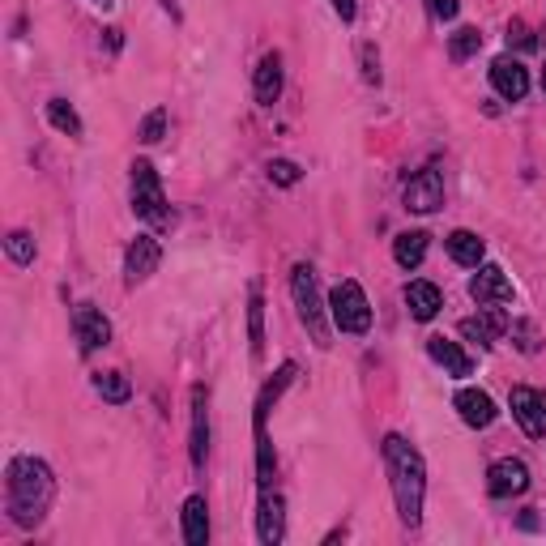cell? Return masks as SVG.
Returning a JSON list of instances; mask_svg holds the SVG:
<instances>
[{"mask_svg":"<svg viewBox=\"0 0 546 546\" xmlns=\"http://www.w3.org/2000/svg\"><path fill=\"white\" fill-rule=\"evenodd\" d=\"M5 487H9V517L22 529H35L56 500V478L39 457H13Z\"/></svg>","mask_w":546,"mask_h":546,"instance_id":"cell-1","label":"cell"},{"mask_svg":"<svg viewBox=\"0 0 546 546\" xmlns=\"http://www.w3.org/2000/svg\"><path fill=\"white\" fill-rule=\"evenodd\" d=\"M384 465H389V483L397 500L401 525H419L423 521V495H427V465L423 453L401 436H384Z\"/></svg>","mask_w":546,"mask_h":546,"instance_id":"cell-2","label":"cell"},{"mask_svg":"<svg viewBox=\"0 0 546 546\" xmlns=\"http://www.w3.org/2000/svg\"><path fill=\"white\" fill-rule=\"evenodd\" d=\"M291 295H295V308H299V320H303V329L312 333V342L325 350L333 346V329H329V308H325V299H320V282H316V269L308 261H299L291 269Z\"/></svg>","mask_w":546,"mask_h":546,"instance_id":"cell-3","label":"cell"},{"mask_svg":"<svg viewBox=\"0 0 546 546\" xmlns=\"http://www.w3.org/2000/svg\"><path fill=\"white\" fill-rule=\"evenodd\" d=\"M133 214L146 218L150 227H175V214L167 210L163 180H158L150 158H137L133 163Z\"/></svg>","mask_w":546,"mask_h":546,"instance_id":"cell-4","label":"cell"},{"mask_svg":"<svg viewBox=\"0 0 546 546\" xmlns=\"http://www.w3.org/2000/svg\"><path fill=\"white\" fill-rule=\"evenodd\" d=\"M329 316H333V325L350 337H363L372 329V303H367L363 286L355 278H342L329 291Z\"/></svg>","mask_w":546,"mask_h":546,"instance_id":"cell-5","label":"cell"},{"mask_svg":"<svg viewBox=\"0 0 546 546\" xmlns=\"http://www.w3.org/2000/svg\"><path fill=\"white\" fill-rule=\"evenodd\" d=\"M440 205H444V175H440V167H423L419 175H410L406 210L410 214H436Z\"/></svg>","mask_w":546,"mask_h":546,"instance_id":"cell-6","label":"cell"},{"mask_svg":"<svg viewBox=\"0 0 546 546\" xmlns=\"http://www.w3.org/2000/svg\"><path fill=\"white\" fill-rule=\"evenodd\" d=\"M508 406H512V419L521 423V431L529 440H546V397L538 389H512L508 397Z\"/></svg>","mask_w":546,"mask_h":546,"instance_id":"cell-7","label":"cell"},{"mask_svg":"<svg viewBox=\"0 0 546 546\" xmlns=\"http://www.w3.org/2000/svg\"><path fill=\"white\" fill-rule=\"evenodd\" d=\"M470 295L483 308H504V303H512V282L500 265H478V273L470 278Z\"/></svg>","mask_w":546,"mask_h":546,"instance_id":"cell-8","label":"cell"},{"mask_svg":"<svg viewBox=\"0 0 546 546\" xmlns=\"http://www.w3.org/2000/svg\"><path fill=\"white\" fill-rule=\"evenodd\" d=\"M158 261H163V248H158L154 235H137L133 244H128L124 252V282L128 286H141L150 278V273L158 269Z\"/></svg>","mask_w":546,"mask_h":546,"instance_id":"cell-9","label":"cell"},{"mask_svg":"<svg viewBox=\"0 0 546 546\" xmlns=\"http://www.w3.org/2000/svg\"><path fill=\"white\" fill-rule=\"evenodd\" d=\"M487 491L495 495V500H512V495H525V491H529V470H525V461H517V457L495 461L491 470H487Z\"/></svg>","mask_w":546,"mask_h":546,"instance_id":"cell-10","label":"cell"},{"mask_svg":"<svg viewBox=\"0 0 546 546\" xmlns=\"http://www.w3.org/2000/svg\"><path fill=\"white\" fill-rule=\"evenodd\" d=\"M188 457L197 470H205V457H210V393L205 384L192 389V444H188Z\"/></svg>","mask_w":546,"mask_h":546,"instance_id":"cell-11","label":"cell"},{"mask_svg":"<svg viewBox=\"0 0 546 546\" xmlns=\"http://www.w3.org/2000/svg\"><path fill=\"white\" fill-rule=\"evenodd\" d=\"M73 333H77V342H82V355H90V350H99V346L111 342V320L94 308V303H77Z\"/></svg>","mask_w":546,"mask_h":546,"instance_id":"cell-12","label":"cell"},{"mask_svg":"<svg viewBox=\"0 0 546 546\" xmlns=\"http://www.w3.org/2000/svg\"><path fill=\"white\" fill-rule=\"evenodd\" d=\"M491 86H495V94H500V99L521 103L525 94H529V69H525L521 60L500 56V60L491 64Z\"/></svg>","mask_w":546,"mask_h":546,"instance_id":"cell-13","label":"cell"},{"mask_svg":"<svg viewBox=\"0 0 546 546\" xmlns=\"http://www.w3.org/2000/svg\"><path fill=\"white\" fill-rule=\"evenodd\" d=\"M256 538L265 546H278L286 538V500L278 491L261 495V508H256Z\"/></svg>","mask_w":546,"mask_h":546,"instance_id":"cell-14","label":"cell"},{"mask_svg":"<svg viewBox=\"0 0 546 546\" xmlns=\"http://www.w3.org/2000/svg\"><path fill=\"white\" fill-rule=\"evenodd\" d=\"M453 406H457V414H461V423L465 427H474V431H483V427H491L495 423V401L483 393V389H461L457 397H453Z\"/></svg>","mask_w":546,"mask_h":546,"instance_id":"cell-15","label":"cell"},{"mask_svg":"<svg viewBox=\"0 0 546 546\" xmlns=\"http://www.w3.org/2000/svg\"><path fill=\"white\" fill-rule=\"evenodd\" d=\"M504 333H508V316L500 308H487L483 316L461 320V337H470V342H478V346H495Z\"/></svg>","mask_w":546,"mask_h":546,"instance_id":"cell-16","label":"cell"},{"mask_svg":"<svg viewBox=\"0 0 546 546\" xmlns=\"http://www.w3.org/2000/svg\"><path fill=\"white\" fill-rule=\"evenodd\" d=\"M427 355H431V359H436V363L444 367V372H448V376H457V380L474 372V359H470V355H465V350H461L457 342H448V337H444V333H436V337H427Z\"/></svg>","mask_w":546,"mask_h":546,"instance_id":"cell-17","label":"cell"},{"mask_svg":"<svg viewBox=\"0 0 546 546\" xmlns=\"http://www.w3.org/2000/svg\"><path fill=\"white\" fill-rule=\"evenodd\" d=\"M406 308L414 320H436V312L444 308V295L436 282H406Z\"/></svg>","mask_w":546,"mask_h":546,"instance_id":"cell-18","label":"cell"},{"mask_svg":"<svg viewBox=\"0 0 546 546\" xmlns=\"http://www.w3.org/2000/svg\"><path fill=\"white\" fill-rule=\"evenodd\" d=\"M256 103L261 107H273L278 103V94H282V56L278 52H269L261 56V64H256Z\"/></svg>","mask_w":546,"mask_h":546,"instance_id":"cell-19","label":"cell"},{"mask_svg":"<svg viewBox=\"0 0 546 546\" xmlns=\"http://www.w3.org/2000/svg\"><path fill=\"white\" fill-rule=\"evenodd\" d=\"M180 517H184V542L188 546L210 542V508H205V495H188Z\"/></svg>","mask_w":546,"mask_h":546,"instance_id":"cell-20","label":"cell"},{"mask_svg":"<svg viewBox=\"0 0 546 546\" xmlns=\"http://www.w3.org/2000/svg\"><path fill=\"white\" fill-rule=\"evenodd\" d=\"M444 248H448V256H453L457 265H465V269H478L483 265V256H487V244L478 239L474 231H453L444 239Z\"/></svg>","mask_w":546,"mask_h":546,"instance_id":"cell-21","label":"cell"},{"mask_svg":"<svg viewBox=\"0 0 546 546\" xmlns=\"http://www.w3.org/2000/svg\"><path fill=\"white\" fill-rule=\"evenodd\" d=\"M427 231H401L397 239H393V261L401 265V269H419L423 265V256H427Z\"/></svg>","mask_w":546,"mask_h":546,"instance_id":"cell-22","label":"cell"},{"mask_svg":"<svg viewBox=\"0 0 546 546\" xmlns=\"http://www.w3.org/2000/svg\"><path fill=\"white\" fill-rule=\"evenodd\" d=\"M248 342H252V359L265 355V299H261V286H252V299H248Z\"/></svg>","mask_w":546,"mask_h":546,"instance_id":"cell-23","label":"cell"},{"mask_svg":"<svg viewBox=\"0 0 546 546\" xmlns=\"http://www.w3.org/2000/svg\"><path fill=\"white\" fill-rule=\"evenodd\" d=\"M94 389H99V397L111 401V406H124V401L133 397V384H128V376H120V372H103V376H94Z\"/></svg>","mask_w":546,"mask_h":546,"instance_id":"cell-24","label":"cell"},{"mask_svg":"<svg viewBox=\"0 0 546 546\" xmlns=\"http://www.w3.org/2000/svg\"><path fill=\"white\" fill-rule=\"evenodd\" d=\"M478 47H483V35H478V26H457L453 35H448V56H453V60H470Z\"/></svg>","mask_w":546,"mask_h":546,"instance_id":"cell-25","label":"cell"},{"mask_svg":"<svg viewBox=\"0 0 546 546\" xmlns=\"http://www.w3.org/2000/svg\"><path fill=\"white\" fill-rule=\"evenodd\" d=\"M47 120H52V128H60V133H69V137H82V116L64 103V99H52L47 103Z\"/></svg>","mask_w":546,"mask_h":546,"instance_id":"cell-26","label":"cell"},{"mask_svg":"<svg viewBox=\"0 0 546 546\" xmlns=\"http://www.w3.org/2000/svg\"><path fill=\"white\" fill-rule=\"evenodd\" d=\"M5 252H9L13 265H35V235H30V231H9Z\"/></svg>","mask_w":546,"mask_h":546,"instance_id":"cell-27","label":"cell"},{"mask_svg":"<svg viewBox=\"0 0 546 546\" xmlns=\"http://www.w3.org/2000/svg\"><path fill=\"white\" fill-rule=\"evenodd\" d=\"M269 180L278 184V188H295L303 180V171H299V163H291V158H273V163H269Z\"/></svg>","mask_w":546,"mask_h":546,"instance_id":"cell-28","label":"cell"},{"mask_svg":"<svg viewBox=\"0 0 546 546\" xmlns=\"http://www.w3.org/2000/svg\"><path fill=\"white\" fill-rule=\"evenodd\" d=\"M512 346L521 350V355H538V329L529 325V320H512Z\"/></svg>","mask_w":546,"mask_h":546,"instance_id":"cell-29","label":"cell"},{"mask_svg":"<svg viewBox=\"0 0 546 546\" xmlns=\"http://www.w3.org/2000/svg\"><path fill=\"white\" fill-rule=\"evenodd\" d=\"M163 137H167V111L154 107L150 116L141 120V141H150V146H154V141H163Z\"/></svg>","mask_w":546,"mask_h":546,"instance_id":"cell-30","label":"cell"},{"mask_svg":"<svg viewBox=\"0 0 546 546\" xmlns=\"http://www.w3.org/2000/svg\"><path fill=\"white\" fill-rule=\"evenodd\" d=\"M431 13H436L440 22H453L461 13V0H431Z\"/></svg>","mask_w":546,"mask_h":546,"instance_id":"cell-31","label":"cell"},{"mask_svg":"<svg viewBox=\"0 0 546 546\" xmlns=\"http://www.w3.org/2000/svg\"><path fill=\"white\" fill-rule=\"evenodd\" d=\"M363 64H367L363 77H367V82H372V86H380V60H376L372 47H363Z\"/></svg>","mask_w":546,"mask_h":546,"instance_id":"cell-32","label":"cell"},{"mask_svg":"<svg viewBox=\"0 0 546 546\" xmlns=\"http://www.w3.org/2000/svg\"><path fill=\"white\" fill-rule=\"evenodd\" d=\"M517 39L521 47H534V35H529V26L525 22H508V43Z\"/></svg>","mask_w":546,"mask_h":546,"instance_id":"cell-33","label":"cell"},{"mask_svg":"<svg viewBox=\"0 0 546 546\" xmlns=\"http://www.w3.org/2000/svg\"><path fill=\"white\" fill-rule=\"evenodd\" d=\"M333 9H337V18H342V22H355L359 0H333Z\"/></svg>","mask_w":546,"mask_h":546,"instance_id":"cell-34","label":"cell"},{"mask_svg":"<svg viewBox=\"0 0 546 546\" xmlns=\"http://www.w3.org/2000/svg\"><path fill=\"white\" fill-rule=\"evenodd\" d=\"M94 5H103V9H111V5H116V0H94Z\"/></svg>","mask_w":546,"mask_h":546,"instance_id":"cell-35","label":"cell"},{"mask_svg":"<svg viewBox=\"0 0 546 546\" xmlns=\"http://www.w3.org/2000/svg\"><path fill=\"white\" fill-rule=\"evenodd\" d=\"M542 90H546V69H542Z\"/></svg>","mask_w":546,"mask_h":546,"instance_id":"cell-36","label":"cell"}]
</instances>
